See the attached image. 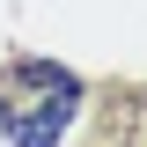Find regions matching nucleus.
<instances>
[{
  "instance_id": "nucleus-1",
  "label": "nucleus",
  "mask_w": 147,
  "mask_h": 147,
  "mask_svg": "<svg viewBox=\"0 0 147 147\" xmlns=\"http://www.w3.org/2000/svg\"><path fill=\"white\" fill-rule=\"evenodd\" d=\"M81 110V74L52 59H7L0 66V132L15 147H52Z\"/></svg>"
}]
</instances>
